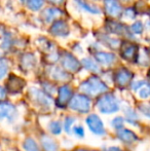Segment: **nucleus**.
<instances>
[{"mask_svg":"<svg viewBox=\"0 0 150 151\" xmlns=\"http://www.w3.org/2000/svg\"><path fill=\"white\" fill-rule=\"evenodd\" d=\"M134 77V74L130 71V70L126 69V68H120L117 71L115 72V75H114V80H115V83L118 86L122 88V86H126V84H128L131 82V80Z\"/></svg>","mask_w":150,"mask_h":151,"instance_id":"nucleus-6","label":"nucleus"},{"mask_svg":"<svg viewBox=\"0 0 150 151\" xmlns=\"http://www.w3.org/2000/svg\"><path fill=\"white\" fill-rule=\"evenodd\" d=\"M47 129L54 136L61 135L63 132V123L60 120H52L48 122Z\"/></svg>","mask_w":150,"mask_h":151,"instance_id":"nucleus-18","label":"nucleus"},{"mask_svg":"<svg viewBox=\"0 0 150 151\" xmlns=\"http://www.w3.org/2000/svg\"><path fill=\"white\" fill-rule=\"evenodd\" d=\"M24 83V80H22L20 77L12 75L8 79V90L12 91V93H18V91H20L23 88Z\"/></svg>","mask_w":150,"mask_h":151,"instance_id":"nucleus-16","label":"nucleus"},{"mask_svg":"<svg viewBox=\"0 0 150 151\" xmlns=\"http://www.w3.org/2000/svg\"><path fill=\"white\" fill-rule=\"evenodd\" d=\"M132 30L133 32H135L136 34L141 33L143 30V24L141 22H136L135 24L132 25Z\"/></svg>","mask_w":150,"mask_h":151,"instance_id":"nucleus-32","label":"nucleus"},{"mask_svg":"<svg viewBox=\"0 0 150 151\" xmlns=\"http://www.w3.org/2000/svg\"><path fill=\"white\" fill-rule=\"evenodd\" d=\"M106 151H122L118 146H110L106 149Z\"/></svg>","mask_w":150,"mask_h":151,"instance_id":"nucleus-35","label":"nucleus"},{"mask_svg":"<svg viewBox=\"0 0 150 151\" xmlns=\"http://www.w3.org/2000/svg\"><path fill=\"white\" fill-rule=\"evenodd\" d=\"M77 2L79 3V5L81 6L83 9L88 10V12H92V14H99V12H100V10L97 7H95V6H93V5H88V3L83 2L82 0H77Z\"/></svg>","mask_w":150,"mask_h":151,"instance_id":"nucleus-28","label":"nucleus"},{"mask_svg":"<svg viewBox=\"0 0 150 151\" xmlns=\"http://www.w3.org/2000/svg\"><path fill=\"white\" fill-rule=\"evenodd\" d=\"M62 64L65 69L71 72H77L80 69V63L76 60V58L70 54H66L62 60Z\"/></svg>","mask_w":150,"mask_h":151,"instance_id":"nucleus-11","label":"nucleus"},{"mask_svg":"<svg viewBox=\"0 0 150 151\" xmlns=\"http://www.w3.org/2000/svg\"><path fill=\"white\" fill-rule=\"evenodd\" d=\"M50 31L57 36H67L69 33L68 25L64 21H57L50 29Z\"/></svg>","mask_w":150,"mask_h":151,"instance_id":"nucleus-15","label":"nucleus"},{"mask_svg":"<svg viewBox=\"0 0 150 151\" xmlns=\"http://www.w3.org/2000/svg\"><path fill=\"white\" fill-rule=\"evenodd\" d=\"M8 71V65L3 59H0V80L6 75Z\"/></svg>","mask_w":150,"mask_h":151,"instance_id":"nucleus-31","label":"nucleus"},{"mask_svg":"<svg viewBox=\"0 0 150 151\" xmlns=\"http://www.w3.org/2000/svg\"><path fill=\"white\" fill-rule=\"evenodd\" d=\"M60 14H61V12L59 9H56V8H47V9L43 12V17L47 22H50V20L56 18V17L59 16Z\"/></svg>","mask_w":150,"mask_h":151,"instance_id":"nucleus-25","label":"nucleus"},{"mask_svg":"<svg viewBox=\"0 0 150 151\" xmlns=\"http://www.w3.org/2000/svg\"><path fill=\"white\" fill-rule=\"evenodd\" d=\"M23 64L24 66H26L27 68H32L35 65V58L32 55L28 54L25 56V58L23 59Z\"/></svg>","mask_w":150,"mask_h":151,"instance_id":"nucleus-30","label":"nucleus"},{"mask_svg":"<svg viewBox=\"0 0 150 151\" xmlns=\"http://www.w3.org/2000/svg\"><path fill=\"white\" fill-rule=\"evenodd\" d=\"M5 96H6V93H5V90L0 86V101L5 99Z\"/></svg>","mask_w":150,"mask_h":151,"instance_id":"nucleus-34","label":"nucleus"},{"mask_svg":"<svg viewBox=\"0 0 150 151\" xmlns=\"http://www.w3.org/2000/svg\"><path fill=\"white\" fill-rule=\"evenodd\" d=\"M73 91L69 86H63L58 90V105L60 107H65L68 105L73 97Z\"/></svg>","mask_w":150,"mask_h":151,"instance_id":"nucleus-8","label":"nucleus"},{"mask_svg":"<svg viewBox=\"0 0 150 151\" xmlns=\"http://www.w3.org/2000/svg\"><path fill=\"white\" fill-rule=\"evenodd\" d=\"M138 110L140 112V114H142L143 116H145L146 118L150 119V105L147 103H142L141 105H139Z\"/></svg>","mask_w":150,"mask_h":151,"instance_id":"nucleus-27","label":"nucleus"},{"mask_svg":"<svg viewBox=\"0 0 150 151\" xmlns=\"http://www.w3.org/2000/svg\"><path fill=\"white\" fill-rule=\"evenodd\" d=\"M75 151H92V150L85 149V148H78V149H76Z\"/></svg>","mask_w":150,"mask_h":151,"instance_id":"nucleus-37","label":"nucleus"},{"mask_svg":"<svg viewBox=\"0 0 150 151\" xmlns=\"http://www.w3.org/2000/svg\"><path fill=\"white\" fill-rule=\"evenodd\" d=\"M123 16H126L128 19H134V17H135V14H134V12H133V9H128V10H126V12L123 14Z\"/></svg>","mask_w":150,"mask_h":151,"instance_id":"nucleus-33","label":"nucleus"},{"mask_svg":"<svg viewBox=\"0 0 150 151\" xmlns=\"http://www.w3.org/2000/svg\"><path fill=\"white\" fill-rule=\"evenodd\" d=\"M72 133L74 134V136L78 139H82L85 136V131H84V127L81 124L74 125L72 127Z\"/></svg>","mask_w":150,"mask_h":151,"instance_id":"nucleus-26","label":"nucleus"},{"mask_svg":"<svg viewBox=\"0 0 150 151\" xmlns=\"http://www.w3.org/2000/svg\"><path fill=\"white\" fill-rule=\"evenodd\" d=\"M121 56L126 61H133L138 58V47L134 43H123Z\"/></svg>","mask_w":150,"mask_h":151,"instance_id":"nucleus-10","label":"nucleus"},{"mask_svg":"<svg viewBox=\"0 0 150 151\" xmlns=\"http://www.w3.org/2000/svg\"><path fill=\"white\" fill-rule=\"evenodd\" d=\"M50 2H52V3H54V4H59V3H62L64 0H48Z\"/></svg>","mask_w":150,"mask_h":151,"instance_id":"nucleus-36","label":"nucleus"},{"mask_svg":"<svg viewBox=\"0 0 150 151\" xmlns=\"http://www.w3.org/2000/svg\"><path fill=\"white\" fill-rule=\"evenodd\" d=\"M68 107L70 110L79 114H86L92 109V101L90 97L82 93L74 95L72 99L70 100L68 104Z\"/></svg>","mask_w":150,"mask_h":151,"instance_id":"nucleus-3","label":"nucleus"},{"mask_svg":"<svg viewBox=\"0 0 150 151\" xmlns=\"http://www.w3.org/2000/svg\"><path fill=\"white\" fill-rule=\"evenodd\" d=\"M76 122V117L74 116H66L64 120V123H63V129L66 132L68 135H71L72 134V127H74V123Z\"/></svg>","mask_w":150,"mask_h":151,"instance_id":"nucleus-20","label":"nucleus"},{"mask_svg":"<svg viewBox=\"0 0 150 151\" xmlns=\"http://www.w3.org/2000/svg\"><path fill=\"white\" fill-rule=\"evenodd\" d=\"M30 93L33 100L36 102L38 105L42 106V107H50L52 105V98L48 95H46L44 91L33 88L30 90Z\"/></svg>","mask_w":150,"mask_h":151,"instance_id":"nucleus-7","label":"nucleus"},{"mask_svg":"<svg viewBox=\"0 0 150 151\" xmlns=\"http://www.w3.org/2000/svg\"><path fill=\"white\" fill-rule=\"evenodd\" d=\"M85 123L88 125V129L92 132L94 135L99 136V137H103L106 135V129L103 120L101 117L96 113H90L85 118Z\"/></svg>","mask_w":150,"mask_h":151,"instance_id":"nucleus-4","label":"nucleus"},{"mask_svg":"<svg viewBox=\"0 0 150 151\" xmlns=\"http://www.w3.org/2000/svg\"><path fill=\"white\" fill-rule=\"evenodd\" d=\"M40 143L41 149L43 151H59V144L50 136H42Z\"/></svg>","mask_w":150,"mask_h":151,"instance_id":"nucleus-14","label":"nucleus"},{"mask_svg":"<svg viewBox=\"0 0 150 151\" xmlns=\"http://www.w3.org/2000/svg\"><path fill=\"white\" fill-rule=\"evenodd\" d=\"M116 136L123 144H133L138 140V136L132 129H128L126 127H122L116 131Z\"/></svg>","mask_w":150,"mask_h":151,"instance_id":"nucleus-9","label":"nucleus"},{"mask_svg":"<svg viewBox=\"0 0 150 151\" xmlns=\"http://www.w3.org/2000/svg\"><path fill=\"white\" fill-rule=\"evenodd\" d=\"M80 91L88 97H97L106 93L108 91V86L100 78L94 75L82 82L80 86Z\"/></svg>","mask_w":150,"mask_h":151,"instance_id":"nucleus-1","label":"nucleus"},{"mask_svg":"<svg viewBox=\"0 0 150 151\" xmlns=\"http://www.w3.org/2000/svg\"><path fill=\"white\" fill-rule=\"evenodd\" d=\"M18 118V109L14 104L4 100L0 101V121L6 120L7 123L16 122Z\"/></svg>","mask_w":150,"mask_h":151,"instance_id":"nucleus-5","label":"nucleus"},{"mask_svg":"<svg viewBox=\"0 0 150 151\" xmlns=\"http://www.w3.org/2000/svg\"><path fill=\"white\" fill-rule=\"evenodd\" d=\"M97 108L100 113L111 115L120 110V101L113 93H106L99 98Z\"/></svg>","mask_w":150,"mask_h":151,"instance_id":"nucleus-2","label":"nucleus"},{"mask_svg":"<svg viewBox=\"0 0 150 151\" xmlns=\"http://www.w3.org/2000/svg\"><path fill=\"white\" fill-rule=\"evenodd\" d=\"M52 77L56 80L63 81V80H67V78H68V74H67L65 71H63L62 69L55 68V69L52 71Z\"/></svg>","mask_w":150,"mask_h":151,"instance_id":"nucleus-23","label":"nucleus"},{"mask_svg":"<svg viewBox=\"0 0 150 151\" xmlns=\"http://www.w3.org/2000/svg\"><path fill=\"white\" fill-rule=\"evenodd\" d=\"M105 8L108 16L116 18L121 12V6L117 0H105Z\"/></svg>","mask_w":150,"mask_h":151,"instance_id":"nucleus-13","label":"nucleus"},{"mask_svg":"<svg viewBox=\"0 0 150 151\" xmlns=\"http://www.w3.org/2000/svg\"><path fill=\"white\" fill-rule=\"evenodd\" d=\"M149 14H150V12H149Z\"/></svg>","mask_w":150,"mask_h":151,"instance_id":"nucleus-38","label":"nucleus"},{"mask_svg":"<svg viewBox=\"0 0 150 151\" xmlns=\"http://www.w3.org/2000/svg\"><path fill=\"white\" fill-rule=\"evenodd\" d=\"M122 111H123L126 122L130 123V124L134 125V127L138 125L139 114L136 110H134L132 107H128V106H123V107H122Z\"/></svg>","mask_w":150,"mask_h":151,"instance_id":"nucleus-12","label":"nucleus"},{"mask_svg":"<svg viewBox=\"0 0 150 151\" xmlns=\"http://www.w3.org/2000/svg\"><path fill=\"white\" fill-rule=\"evenodd\" d=\"M124 122H126V119L122 116H116L114 117L112 120H111V127H113L115 131H118V129L124 127Z\"/></svg>","mask_w":150,"mask_h":151,"instance_id":"nucleus-24","label":"nucleus"},{"mask_svg":"<svg viewBox=\"0 0 150 151\" xmlns=\"http://www.w3.org/2000/svg\"><path fill=\"white\" fill-rule=\"evenodd\" d=\"M43 5V0H28V6L32 10H38Z\"/></svg>","mask_w":150,"mask_h":151,"instance_id":"nucleus-29","label":"nucleus"},{"mask_svg":"<svg viewBox=\"0 0 150 151\" xmlns=\"http://www.w3.org/2000/svg\"><path fill=\"white\" fill-rule=\"evenodd\" d=\"M96 59L103 65L109 66L115 61V56L112 54H109V52H97Z\"/></svg>","mask_w":150,"mask_h":151,"instance_id":"nucleus-17","label":"nucleus"},{"mask_svg":"<svg viewBox=\"0 0 150 151\" xmlns=\"http://www.w3.org/2000/svg\"><path fill=\"white\" fill-rule=\"evenodd\" d=\"M82 65H83V67L85 69H88L90 72L97 73V72L100 71V67L98 66V64L95 61H93L92 59H83L82 60Z\"/></svg>","mask_w":150,"mask_h":151,"instance_id":"nucleus-21","label":"nucleus"},{"mask_svg":"<svg viewBox=\"0 0 150 151\" xmlns=\"http://www.w3.org/2000/svg\"><path fill=\"white\" fill-rule=\"evenodd\" d=\"M139 97L143 100H146L150 98V83L149 82H145L142 86L138 90Z\"/></svg>","mask_w":150,"mask_h":151,"instance_id":"nucleus-22","label":"nucleus"},{"mask_svg":"<svg viewBox=\"0 0 150 151\" xmlns=\"http://www.w3.org/2000/svg\"><path fill=\"white\" fill-rule=\"evenodd\" d=\"M23 148L25 151H40V148L38 146L37 142L33 138H26L23 144Z\"/></svg>","mask_w":150,"mask_h":151,"instance_id":"nucleus-19","label":"nucleus"}]
</instances>
